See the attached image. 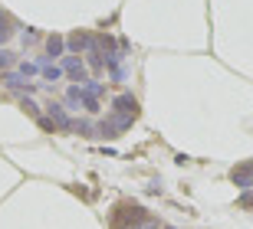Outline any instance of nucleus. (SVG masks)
<instances>
[{"mask_svg":"<svg viewBox=\"0 0 253 229\" xmlns=\"http://www.w3.org/2000/svg\"><path fill=\"white\" fill-rule=\"evenodd\" d=\"M37 72H40L37 63H20V75H23V79H27V75H37Z\"/></svg>","mask_w":253,"mask_h":229,"instance_id":"6e6552de","label":"nucleus"},{"mask_svg":"<svg viewBox=\"0 0 253 229\" xmlns=\"http://www.w3.org/2000/svg\"><path fill=\"white\" fill-rule=\"evenodd\" d=\"M43 75L53 82V79H59V75H63V69H56V65H46V69H43Z\"/></svg>","mask_w":253,"mask_h":229,"instance_id":"9d476101","label":"nucleus"},{"mask_svg":"<svg viewBox=\"0 0 253 229\" xmlns=\"http://www.w3.org/2000/svg\"><path fill=\"white\" fill-rule=\"evenodd\" d=\"M234 183L237 187H244V190H250L253 187V161H247V164H240V167H234Z\"/></svg>","mask_w":253,"mask_h":229,"instance_id":"f257e3e1","label":"nucleus"},{"mask_svg":"<svg viewBox=\"0 0 253 229\" xmlns=\"http://www.w3.org/2000/svg\"><path fill=\"white\" fill-rule=\"evenodd\" d=\"M10 27H13L10 17H7V13H0V43H7V39L13 36V30H10Z\"/></svg>","mask_w":253,"mask_h":229,"instance_id":"39448f33","label":"nucleus"},{"mask_svg":"<svg viewBox=\"0 0 253 229\" xmlns=\"http://www.w3.org/2000/svg\"><path fill=\"white\" fill-rule=\"evenodd\" d=\"M46 53H49L46 59H56V56L63 53V39H59V36H49L46 39Z\"/></svg>","mask_w":253,"mask_h":229,"instance_id":"20e7f679","label":"nucleus"},{"mask_svg":"<svg viewBox=\"0 0 253 229\" xmlns=\"http://www.w3.org/2000/svg\"><path fill=\"white\" fill-rule=\"evenodd\" d=\"M63 69H66V75H69V79H76V82H83V79H85V65L79 63L76 56H69V59H66Z\"/></svg>","mask_w":253,"mask_h":229,"instance_id":"f03ea898","label":"nucleus"},{"mask_svg":"<svg viewBox=\"0 0 253 229\" xmlns=\"http://www.w3.org/2000/svg\"><path fill=\"white\" fill-rule=\"evenodd\" d=\"M23 111H27L30 118H43V115H40V108H37V101H30V98H23Z\"/></svg>","mask_w":253,"mask_h":229,"instance_id":"0eeeda50","label":"nucleus"},{"mask_svg":"<svg viewBox=\"0 0 253 229\" xmlns=\"http://www.w3.org/2000/svg\"><path fill=\"white\" fill-rule=\"evenodd\" d=\"M168 229H174V226H168Z\"/></svg>","mask_w":253,"mask_h":229,"instance_id":"9b49d317","label":"nucleus"},{"mask_svg":"<svg viewBox=\"0 0 253 229\" xmlns=\"http://www.w3.org/2000/svg\"><path fill=\"white\" fill-rule=\"evenodd\" d=\"M13 63H17V59H13V53H10V49H0V69H10Z\"/></svg>","mask_w":253,"mask_h":229,"instance_id":"423d86ee","label":"nucleus"},{"mask_svg":"<svg viewBox=\"0 0 253 229\" xmlns=\"http://www.w3.org/2000/svg\"><path fill=\"white\" fill-rule=\"evenodd\" d=\"M237 203H240L244 210H253V190H247V193H244V196H240Z\"/></svg>","mask_w":253,"mask_h":229,"instance_id":"1a4fd4ad","label":"nucleus"},{"mask_svg":"<svg viewBox=\"0 0 253 229\" xmlns=\"http://www.w3.org/2000/svg\"><path fill=\"white\" fill-rule=\"evenodd\" d=\"M69 49H73V53L92 49V36H89V33H73V36H69Z\"/></svg>","mask_w":253,"mask_h":229,"instance_id":"7ed1b4c3","label":"nucleus"}]
</instances>
